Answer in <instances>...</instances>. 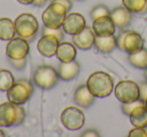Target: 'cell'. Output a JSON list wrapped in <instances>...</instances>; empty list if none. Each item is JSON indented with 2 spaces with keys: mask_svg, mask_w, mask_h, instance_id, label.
I'll use <instances>...</instances> for the list:
<instances>
[{
  "mask_svg": "<svg viewBox=\"0 0 147 137\" xmlns=\"http://www.w3.org/2000/svg\"><path fill=\"white\" fill-rule=\"evenodd\" d=\"M145 107H146V108H147V99H146V100H145Z\"/></svg>",
  "mask_w": 147,
  "mask_h": 137,
  "instance_id": "cell-38",
  "label": "cell"
},
{
  "mask_svg": "<svg viewBox=\"0 0 147 137\" xmlns=\"http://www.w3.org/2000/svg\"><path fill=\"white\" fill-rule=\"evenodd\" d=\"M16 34L27 41H32L38 32L39 25L36 17L30 13H21L14 21Z\"/></svg>",
  "mask_w": 147,
  "mask_h": 137,
  "instance_id": "cell-2",
  "label": "cell"
},
{
  "mask_svg": "<svg viewBox=\"0 0 147 137\" xmlns=\"http://www.w3.org/2000/svg\"><path fill=\"white\" fill-rule=\"evenodd\" d=\"M130 122L135 127H147V108L145 105L138 106L130 113L129 115Z\"/></svg>",
  "mask_w": 147,
  "mask_h": 137,
  "instance_id": "cell-21",
  "label": "cell"
},
{
  "mask_svg": "<svg viewBox=\"0 0 147 137\" xmlns=\"http://www.w3.org/2000/svg\"><path fill=\"white\" fill-rule=\"evenodd\" d=\"M55 55L61 63L71 61L77 57V47L74 45V43H71L69 41H61L59 43Z\"/></svg>",
  "mask_w": 147,
  "mask_h": 137,
  "instance_id": "cell-17",
  "label": "cell"
},
{
  "mask_svg": "<svg viewBox=\"0 0 147 137\" xmlns=\"http://www.w3.org/2000/svg\"><path fill=\"white\" fill-rule=\"evenodd\" d=\"M122 4L131 13H147V0H122Z\"/></svg>",
  "mask_w": 147,
  "mask_h": 137,
  "instance_id": "cell-22",
  "label": "cell"
},
{
  "mask_svg": "<svg viewBox=\"0 0 147 137\" xmlns=\"http://www.w3.org/2000/svg\"><path fill=\"white\" fill-rule=\"evenodd\" d=\"M51 2L59 3V4L63 5L67 12H69V11L71 9V7H73V3H71V0H51Z\"/></svg>",
  "mask_w": 147,
  "mask_h": 137,
  "instance_id": "cell-31",
  "label": "cell"
},
{
  "mask_svg": "<svg viewBox=\"0 0 147 137\" xmlns=\"http://www.w3.org/2000/svg\"><path fill=\"white\" fill-rule=\"evenodd\" d=\"M77 1H84V0H77Z\"/></svg>",
  "mask_w": 147,
  "mask_h": 137,
  "instance_id": "cell-39",
  "label": "cell"
},
{
  "mask_svg": "<svg viewBox=\"0 0 147 137\" xmlns=\"http://www.w3.org/2000/svg\"><path fill=\"white\" fill-rule=\"evenodd\" d=\"M47 2V0H34L32 5H34V6H36V7H41V6H43V5H45Z\"/></svg>",
  "mask_w": 147,
  "mask_h": 137,
  "instance_id": "cell-34",
  "label": "cell"
},
{
  "mask_svg": "<svg viewBox=\"0 0 147 137\" xmlns=\"http://www.w3.org/2000/svg\"><path fill=\"white\" fill-rule=\"evenodd\" d=\"M92 29L95 34L98 36H109L115 33L116 25L113 22L110 15H108V16H102L93 20Z\"/></svg>",
  "mask_w": 147,
  "mask_h": 137,
  "instance_id": "cell-13",
  "label": "cell"
},
{
  "mask_svg": "<svg viewBox=\"0 0 147 137\" xmlns=\"http://www.w3.org/2000/svg\"><path fill=\"white\" fill-rule=\"evenodd\" d=\"M67 11L63 5L59 3L51 2L41 15V19L45 26L51 28H59L63 24V21L67 16Z\"/></svg>",
  "mask_w": 147,
  "mask_h": 137,
  "instance_id": "cell-6",
  "label": "cell"
},
{
  "mask_svg": "<svg viewBox=\"0 0 147 137\" xmlns=\"http://www.w3.org/2000/svg\"><path fill=\"white\" fill-rule=\"evenodd\" d=\"M95 47L97 51L102 53H110L117 47V37L114 34L109 36H98L95 37Z\"/></svg>",
  "mask_w": 147,
  "mask_h": 137,
  "instance_id": "cell-19",
  "label": "cell"
},
{
  "mask_svg": "<svg viewBox=\"0 0 147 137\" xmlns=\"http://www.w3.org/2000/svg\"><path fill=\"white\" fill-rule=\"evenodd\" d=\"M141 105H145V102L141 99H138L136 101H133V102L130 103H122V106H121V109H122V112L124 113L125 115L129 116L130 113L134 110L136 107L141 106Z\"/></svg>",
  "mask_w": 147,
  "mask_h": 137,
  "instance_id": "cell-27",
  "label": "cell"
},
{
  "mask_svg": "<svg viewBox=\"0 0 147 137\" xmlns=\"http://www.w3.org/2000/svg\"><path fill=\"white\" fill-rule=\"evenodd\" d=\"M29 53V43L20 36L13 37L6 45V55L8 59H23Z\"/></svg>",
  "mask_w": 147,
  "mask_h": 137,
  "instance_id": "cell-9",
  "label": "cell"
},
{
  "mask_svg": "<svg viewBox=\"0 0 147 137\" xmlns=\"http://www.w3.org/2000/svg\"><path fill=\"white\" fill-rule=\"evenodd\" d=\"M114 93L121 103H130L140 99L139 86L133 81H120L114 88Z\"/></svg>",
  "mask_w": 147,
  "mask_h": 137,
  "instance_id": "cell-8",
  "label": "cell"
},
{
  "mask_svg": "<svg viewBox=\"0 0 147 137\" xmlns=\"http://www.w3.org/2000/svg\"><path fill=\"white\" fill-rule=\"evenodd\" d=\"M86 26L87 22L85 17L80 13L73 12L67 14L61 27H63L65 33L69 35H75L77 33L81 32Z\"/></svg>",
  "mask_w": 147,
  "mask_h": 137,
  "instance_id": "cell-10",
  "label": "cell"
},
{
  "mask_svg": "<svg viewBox=\"0 0 147 137\" xmlns=\"http://www.w3.org/2000/svg\"><path fill=\"white\" fill-rule=\"evenodd\" d=\"M17 105L11 102H4L0 104V127L14 126L17 118Z\"/></svg>",
  "mask_w": 147,
  "mask_h": 137,
  "instance_id": "cell-11",
  "label": "cell"
},
{
  "mask_svg": "<svg viewBox=\"0 0 147 137\" xmlns=\"http://www.w3.org/2000/svg\"><path fill=\"white\" fill-rule=\"evenodd\" d=\"M59 77L57 70L51 65H40L35 70L33 82L37 87L43 90H51L57 84Z\"/></svg>",
  "mask_w": 147,
  "mask_h": 137,
  "instance_id": "cell-5",
  "label": "cell"
},
{
  "mask_svg": "<svg viewBox=\"0 0 147 137\" xmlns=\"http://www.w3.org/2000/svg\"><path fill=\"white\" fill-rule=\"evenodd\" d=\"M96 97L92 94L90 90H89L88 86L86 84L81 85L75 91L74 94V101L78 105L79 107L82 108H89L94 104Z\"/></svg>",
  "mask_w": 147,
  "mask_h": 137,
  "instance_id": "cell-15",
  "label": "cell"
},
{
  "mask_svg": "<svg viewBox=\"0 0 147 137\" xmlns=\"http://www.w3.org/2000/svg\"><path fill=\"white\" fill-rule=\"evenodd\" d=\"M111 11L109 10V8L104 4H99L97 6H95L94 8L91 10V18L93 20L95 19L99 18V17H102V16H108L110 15Z\"/></svg>",
  "mask_w": 147,
  "mask_h": 137,
  "instance_id": "cell-25",
  "label": "cell"
},
{
  "mask_svg": "<svg viewBox=\"0 0 147 137\" xmlns=\"http://www.w3.org/2000/svg\"><path fill=\"white\" fill-rule=\"evenodd\" d=\"M14 82V77L10 71L5 69L0 70V91L1 92H7L12 87Z\"/></svg>",
  "mask_w": 147,
  "mask_h": 137,
  "instance_id": "cell-24",
  "label": "cell"
},
{
  "mask_svg": "<svg viewBox=\"0 0 147 137\" xmlns=\"http://www.w3.org/2000/svg\"><path fill=\"white\" fill-rule=\"evenodd\" d=\"M129 63L136 69L145 70L147 67V49L143 47L141 51L135 53H131L128 57Z\"/></svg>",
  "mask_w": 147,
  "mask_h": 137,
  "instance_id": "cell-23",
  "label": "cell"
},
{
  "mask_svg": "<svg viewBox=\"0 0 147 137\" xmlns=\"http://www.w3.org/2000/svg\"><path fill=\"white\" fill-rule=\"evenodd\" d=\"M129 137H147V130L143 127H135L128 133Z\"/></svg>",
  "mask_w": 147,
  "mask_h": 137,
  "instance_id": "cell-29",
  "label": "cell"
},
{
  "mask_svg": "<svg viewBox=\"0 0 147 137\" xmlns=\"http://www.w3.org/2000/svg\"><path fill=\"white\" fill-rule=\"evenodd\" d=\"M16 34L14 21L9 17L0 18V39L1 40H10Z\"/></svg>",
  "mask_w": 147,
  "mask_h": 137,
  "instance_id": "cell-20",
  "label": "cell"
},
{
  "mask_svg": "<svg viewBox=\"0 0 147 137\" xmlns=\"http://www.w3.org/2000/svg\"><path fill=\"white\" fill-rule=\"evenodd\" d=\"M61 41L51 35H42L37 41V51L45 57H51L55 55L59 43Z\"/></svg>",
  "mask_w": 147,
  "mask_h": 137,
  "instance_id": "cell-14",
  "label": "cell"
},
{
  "mask_svg": "<svg viewBox=\"0 0 147 137\" xmlns=\"http://www.w3.org/2000/svg\"><path fill=\"white\" fill-rule=\"evenodd\" d=\"M7 100L15 105H23L31 98L33 94V85L27 80H19L14 82L6 92Z\"/></svg>",
  "mask_w": 147,
  "mask_h": 137,
  "instance_id": "cell-4",
  "label": "cell"
},
{
  "mask_svg": "<svg viewBox=\"0 0 147 137\" xmlns=\"http://www.w3.org/2000/svg\"><path fill=\"white\" fill-rule=\"evenodd\" d=\"M144 76H145V79H146L147 81V67L145 69V72H144Z\"/></svg>",
  "mask_w": 147,
  "mask_h": 137,
  "instance_id": "cell-37",
  "label": "cell"
},
{
  "mask_svg": "<svg viewBox=\"0 0 147 137\" xmlns=\"http://www.w3.org/2000/svg\"><path fill=\"white\" fill-rule=\"evenodd\" d=\"M86 85L96 98H106L110 96L114 89V81L109 74L98 71L90 75Z\"/></svg>",
  "mask_w": 147,
  "mask_h": 137,
  "instance_id": "cell-1",
  "label": "cell"
},
{
  "mask_svg": "<svg viewBox=\"0 0 147 137\" xmlns=\"http://www.w3.org/2000/svg\"><path fill=\"white\" fill-rule=\"evenodd\" d=\"M5 136V133L2 129H0V137H4Z\"/></svg>",
  "mask_w": 147,
  "mask_h": 137,
  "instance_id": "cell-36",
  "label": "cell"
},
{
  "mask_svg": "<svg viewBox=\"0 0 147 137\" xmlns=\"http://www.w3.org/2000/svg\"><path fill=\"white\" fill-rule=\"evenodd\" d=\"M17 110H18V112H17V118L15 120L14 126H19L20 124H22L25 119V110L22 107V105H17Z\"/></svg>",
  "mask_w": 147,
  "mask_h": 137,
  "instance_id": "cell-30",
  "label": "cell"
},
{
  "mask_svg": "<svg viewBox=\"0 0 147 137\" xmlns=\"http://www.w3.org/2000/svg\"><path fill=\"white\" fill-rule=\"evenodd\" d=\"M139 91H140V99L145 102L147 99V82L141 83L139 86Z\"/></svg>",
  "mask_w": 147,
  "mask_h": 137,
  "instance_id": "cell-32",
  "label": "cell"
},
{
  "mask_svg": "<svg viewBox=\"0 0 147 137\" xmlns=\"http://www.w3.org/2000/svg\"><path fill=\"white\" fill-rule=\"evenodd\" d=\"M8 61L10 63V65L18 71L23 70L27 63L26 57H23V59H9Z\"/></svg>",
  "mask_w": 147,
  "mask_h": 137,
  "instance_id": "cell-28",
  "label": "cell"
},
{
  "mask_svg": "<svg viewBox=\"0 0 147 137\" xmlns=\"http://www.w3.org/2000/svg\"><path fill=\"white\" fill-rule=\"evenodd\" d=\"M82 137H88V136H92V137H99L100 134L97 130H94V129H87L84 132L81 134Z\"/></svg>",
  "mask_w": 147,
  "mask_h": 137,
  "instance_id": "cell-33",
  "label": "cell"
},
{
  "mask_svg": "<svg viewBox=\"0 0 147 137\" xmlns=\"http://www.w3.org/2000/svg\"><path fill=\"white\" fill-rule=\"evenodd\" d=\"M41 34L42 35H51L55 36L61 41L65 37V31H63V27H59V28H51V27L43 26L42 30H41Z\"/></svg>",
  "mask_w": 147,
  "mask_h": 137,
  "instance_id": "cell-26",
  "label": "cell"
},
{
  "mask_svg": "<svg viewBox=\"0 0 147 137\" xmlns=\"http://www.w3.org/2000/svg\"><path fill=\"white\" fill-rule=\"evenodd\" d=\"M96 34L92 27L86 26L81 32L73 35V43L78 49L82 51H88L94 47Z\"/></svg>",
  "mask_w": 147,
  "mask_h": 137,
  "instance_id": "cell-12",
  "label": "cell"
},
{
  "mask_svg": "<svg viewBox=\"0 0 147 137\" xmlns=\"http://www.w3.org/2000/svg\"><path fill=\"white\" fill-rule=\"evenodd\" d=\"M33 1L34 0H17V2L20 3L22 5H29V4H32Z\"/></svg>",
  "mask_w": 147,
  "mask_h": 137,
  "instance_id": "cell-35",
  "label": "cell"
},
{
  "mask_svg": "<svg viewBox=\"0 0 147 137\" xmlns=\"http://www.w3.org/2000/svg\"><path fill=\"white\" fill-rule=\"evenodd\" d=\"M85 114L80 108L69 106L63 110L61 114V124L71 131L80 130L85 124Z\"/></svg>",
  "mask_w": 147,
  "mask_h": 137,
  "instance_id": "cell-7",
  "label": "cell"
},
{
  "mask_svg": "<svg viewBox=\"0 0 147 137\" xmlns=\"http://www.w3.org/2000/svg\"><path fill=\"white\" fill-rule=\"evenodd\" d=\"M80 71V63L75 59L69 63H61V65L57 67V74H59V79L65 82H69L77 78Z\"/></svg>",
  "mask_w": 147,
  "mask_h": 137,
  "instance_id": "cell-16",
  "label": "cell"
},
{
  "mask_svg": "<svg viewBox=\"0 0 147 137\" xmlns=\"http://www.w3.org/2000/svg\"><path fill=\"white\" fill-rule=\"evenodd\" d=\"M110 17L112 18L116 27H119V28L127 27L128 25H130L131 20H132L131 12L124 6H118L113 9L110 12Z\"/></svg>",
  "mask_w": 147,
  "mask_h": 137,
  "instance_id": "cell-18",
  "label": "cell"
},
{
  "mask_svg": "<svg viewBox=\"0 0 147 137\" xmlns=\"http://www.w3.org/2000/svg\"><path fill=\"white\" fill-rule=\"evenodd\" d=\"M117 47L128 55L135 53L144 47V39L136 31H121L117 36Z\"/></svg>",
  "mask_w": 147,
  "mask_h": 137,
  "instance_id": "cell-3",
  "label": "cell"
}]
</instances>
